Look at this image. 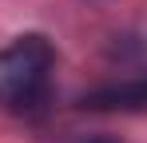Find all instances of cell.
<instances>
[{"label":"cell","instance_id":"6da1fadb","mask_svg":"<svg viewBox=\"0 0 147 143\" xmlns=\"http://www.w3.org/2000/svg\"><path fill=\"white\" fill-rule=\"evenodd\" d=\"M52 68H56V48L48 36L40 32L16 36L8 48H0V103L12 111L36 107L48 92Z\"/></svg>","mask_w":147,"mask_h":143},{"label":"cell","instance_id":"7a4b0ae2","mask_svg":"<svg viewBox=\"0 0 147 143\" xmlns=\"http://www.w3.org/2000/svg\"><path fill=\"white\" fill-rule=\"evenodd\" d=\"M84 111H147V72L123 76L111 84H99L80 95Z\"/></svg>","mask_w":147,"mask_h":143},{"label":"cell","instance_id":"3957f363","mask_svg":"<svg viewBox=\"0 0 147 143\" xmlns=\"http://www.w3.org/2000/svg\"><path fill=\"white\" fill-rule=\"evenodd\" d=\"M88 143H115V139H107V135H96V139H88Z\"/></svg>","mask_w":147,"mask_h":143}]
</instances>
